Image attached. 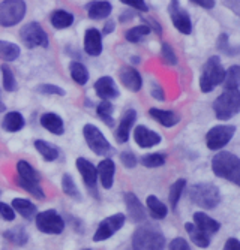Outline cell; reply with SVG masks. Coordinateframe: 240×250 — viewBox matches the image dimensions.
<instances>
[{"mask_svg": "<svg viewBox=\"0 0 240 250\" xmlns=\"http://www.w3.org/2000/svg\"><path fill=\"white\" fill-rule=\"evenodd\" d=\"M123 5H128L131 8H134L137 11H141V12H147L149 11V6L146 5L144 0H120Z\"/></svg>", "mask_w": 240, "mask_h": 250, "instance_id": "cell-46", "label": "cell"}, {"mask_svg": "<svg viewBox=\"0 0 240 250\" xmlns=\"http://www.w3.org/2000/svg\"><path fill=\"white\" fill-rule=\"evenodd\" d=\"M150 32H152V30H150L149 26L140 24V26H135V27H132V29H129V30L125 33V38H126V41H129V42H138V41H141L144 36H147Z\"/></svg>", "mask_w": 240, "mask_h": 250, "instance_id": "cell-40", "label": "cell"}, {"mask_svg": "<svg viewBox=\"0 0 240 250\" xmlns=\"http://www.w3.org/2000/svg\"><path fill=\"white\" fill-rule=\"evenodd\" d=\"M185 186H186V180L185 178H179L177 181H174L170 188V193H168V199H170V204L173 210L177 207V202L182 196V192L185 190Z\"/></svg>", "mask_w": 240, "mask_h": 250, "instance_id": "cell-37", "label": "cell"}, {"mask_svg": "<svg viewBox=\"0 0 240 250\" xmlns=\"http://www.w3.org/2000/svg\"><path fill=\"white\" fill-rule=\"evenodd\" d=\"M0 195H2V190H0Z\"/></svg>", "mask_w": 240, "mask_h": 250, "instance_id": "cell-57", "label": "cell"}, {"mask_svg": "<svg viewBox=\"0 0 240 250\" xmlns=\"http://www.w3.org/2000/svg\"><path fill=\"white\" fill-rule=\"evenodd\" d=\"M35 148L41 153V156L45 159L47 162H54L59 157V150L57 147H54L53 144H50L48 141L44 140H36L35 141Z\"/></svg>", "mask_w": 240, "mask_h": 250, "instance_id": "cell-31", "label": "cell"}, {"mask_svg": "<svg viewBox=\"0 0 240 250\" xmlns=\"http://www.w3.org/2000/svg\"><path fill=\"white\" fill-rule=\"evenodd\" d=\"M152 96H153L155 99L158 101H165V93H164V90L159 84L153 83L152 84Z\"/></svg>", "mask_w": 240, "mask_h": 250, "instance_id": "cell-48", "label": "cell"}, {"mask_svg": "<svg viewBox=\"0 0 240 250\" xmlns=\"http://www.w3.org/2000/svg\"><path fill=\"white\" fill-rule=\"evenodd\" d=\"M113 105L110 101H107V99H102V102L98 105L96 108V112H98V116L99 119L108 126V127H113L114 126V120H113Z\"/></svg>", "mask_w": 240, "mask_h": 250, "instance_id": "cell-35", "label": "cell"}, {"mask_svg": "<svg viewBox=\"0 0 240 250\" xmlns=\"http://www.w3.org/2000/svg\"><path fill=\"white\" fill-rule=\"evenodd\" d=\"M224 78H225V69L221 64V60L219 57H210L207 60V63L204 64V69H203V74L200 77V88L201 92L204 93H209L215 87H218L219 84L224 83Z\"/></svg>", "mask_w": 240, "mask_h": 250, "instance_id": "cell-6", "label": "cell"}, {"mask_svg": "<svg viewBox=\"0 0 240 250\" xmlns=\"http://www.w3.org/2000/svg\"><path fill=\"white\" fill-rule=\"evenodd\" d=\"M120 161L129 169L135 168V165H137V157H135V154L132 151H122L120 153Z\"/></svg>", "mask_w": 240, "mask_h": 250, "instance_id": "cell-44", "label": "cell"}, {"mask_svg": "<svg viewBox=\"0 0 240 250\" xmlns=\"http://www.w3.org/2000/svg\"><path fill=\"white\" fill-rule=\"evenodd\" d=\"M20 39L23 42L27 48H36V47H42L47 48L48 47V36L47 32L42 29V26L36 21L27 22L20 30Z\"/></svg>", "mask_w": 240, "mask_h": 250, "instance_id": "cell-8", "label": "cell"}, {"mask_svg": "<svg viewBox=\"0 0 240 250\" xmlns=\"http://www.w3.org/2000/svg\"><path fill=\"white\" fill-rule=\"evenodd\" d=\"M213 111L219 120H230L240 112V90L225 88L213 102Z\"/></svg>", "mask_w": 240, "mask_h": 250, "instance_id": "cell-4", "label": "cell"}, {"mask_svg": "<svg viewBox=\"0 0 240 250\" xmlns=\"http://www.w3.org/2000/svg\"><path fill=\"white\" fill-rule=\"evenodd\" d=\"M165 246V237L158 226H140L132 234V247L137 250H161Z\"/></svg>", "mask_w": 240, "mask_h": 250, "instance_id": "cell-2", "label": "cell"}, {"mask_svg": "<svg viewBox=\"0 0 240 250\" xmlns=\"http://www.w3.org/2000/svg\"><path fill=\"white\" fill-rule=\"evenodd\" d=\"M132 18H134V14L126 12V14H123V15L120 17V21L123 22V21H129V20H132Z\"/></svg>", "mask_w": 240, "mask_h": 250, "instance_id": "cell-54", "label": "cell"}, {"mask_svg": "<svg viewBox=\"0 0 240 250\" xmlns=\"http://www.w3.org/2000/svg\"><path fill=\"white\" fill-rule=\"evenodd\" d=\"M125 204H126V210H128L131 220L135 223H141L146 220L147 216H146V210L143 207V204L132 192H128L125 195Z\"/></svg>", "mask_w": 240, "mask_h": 250, "instance_id": "cell-21", "label": "cell"}, {"mask_svg": "<svg viewBox=\"0 0 240 250\" xmlns=\"http://www.w3.org/2000/svg\"><path fill=\"white\" fill-rule=\"evenodd\" d=\"M132 62H134V63H140V59H138V57H134Z\"/></svg>", "mask_w": 240, "mask_h": 250, "instance_id": "cell-56", "label": "cell"}, {"mask_svg": "<svg viewBox=\"0 0 240 250\" xmlns=\"http://www.w3.org/2000/svg\"><path fill=\"white\" fill-rule=\"evenodd\" d=\"M83 135H84V140L89 146V148L98 154V156H107L108 153L113 151L111 144L108 143V140L102 135V132L95 126V125H86L83 127Z\"/></svg>", "mask_w": 240, "mask_h": 250, "instance_id": "cell-9", "label": "cell"}, {"mask_svg": "<svg viewBox=\"0 0 240 250\" xmlns=\"http://www.w3.org/2000/svg\"><path fill=\"white\" fill-rule=\"evenodd\" d=\"M0 71H2V77H3V88L6 92H15L17 81H15V77H14V72L11 71V67L3 64L0 67Z\"/></svg>", "mask_w": 240, "mask_h": 250, "instance_id": "cell-41", "label": "cell"}, {"mask_svg": "<svg viewBox=\"0 0 240 250\" xmlns=\"http://www.w3.org/2000/svg\"><path fill=\"white\" fill-rule=\"evenodd\" d=\"M185 229H186L189 238L192 240V243L195 246H198L201 249L209 247V244H210V235H207L206 232H203L195 223H186L185 225Z\"/></svg>", "mask_w": 240, "mask_h": 250, "instance_id": "cell-27", "label": "cell"}, {"mask_svg": "<svg viewBox=\"0 0 240 250\" xmlns=\"http://www.w3.org/2000/svg\"><path fill=\"white\" fill-rule=\"evenodd\" d=\"M168 247H170L171 250H189V244H188L186 240L182 238V237L174 238V240L168 244Z\"/></svg>", "mask_w": 240, "mask_h": 250, "instance_id": "cell-47", "label": "cell"}, {"mask_svg": "<svg viewBox=\"0 0 240 250\" xmlns=\"http://www.w3.org/2000/svg\"><path fill=\"white\" fill-rule=\"evenodd\" d=\"M161 56H162V60H164L167 64H177V56L174 54V50L171 48V45L162 43Z\"/></svg>", "mask_w": 240, "mask_h": 250, "instance_id": "cell-43", "label": "cell"}, {"mask_svg": "<svg viewBox=\"0 0 240 250\" xmlns=\"http://www.w3.org/2000/svg\"><path fill=\"white\" fill-rule=\"evenodd\" d=\"M98 178L101 181V185L104 189H111L113 188V183H114V174H116V165L114 162L111 161L110 157L107 159H102V161L99 162L98 168Z\"/></svg>", "mask_w": 240, "mask_h": 250, "instance_id": "cell-16", "label": "cell"}, {"mask_svg": "<svg viewBox=\"0 0 240 250\" xmlns=\"http://www.w3.org/2000/svg\"><path fill=\"white\" fill-rule=\"evenodd\" d=\"M41 126L45 127L48 132L54 135H63L65 132V125L60 116L54 114V112H47L41 117Z\"/></svg>", "mask_w": 240, "mask_h": 250, "instance_id": "cell-25", "label": "cell"}, {"mask_svg": "<svg viewBox=\"0 0 240 250\" xmlns=\"http://www.w3.org/2000/svg\"><path fill=\"white\" fill-rule=\"evenodd\" d=\"M165 164V154L164 153H150L141 157V165L146 168H158Z\"/></svg>", "mask_w": 240, "mask_h": 250, "instance_id": "cell-39", "label": "cell"}, {"mask_svg": "<svg viewBox=\"0 0 240 250\" xmlns=\"http://www.w3.org/2000/svg\"><path fill=\"white\" fill-rule=\"evenodd\" d=\"M149 114L153 117L159 125H162L164 127H173V126H176L180 122V117L173 111H165V109H159V108H150Z\"/></svg>", "mask_w": 240, "mask_h": 250, "instance_id": "cell-24", "label": "cell"}, {"mask_svg": "<svg viewBox=\"0 0 240 250\" xmlns=\"http://www.w3.org/2000/svg\"><path fill=\"white\" fill-rule=\"evenodd\" d=\"M114 29H116V22L114 21H107L105 24H104V29H102V36H105V35H110V33H113L114 32Z\"/></svg>", "mask_w": 240, "mask_h": 250, "instance_id": "cell-52", "label": "cell"}, {"mask_svg": "<svg viewBox=\"0 0 240 250\" xmlns=\"http://www.w3.org/2000/svg\"><path fill=\"white\" fill-rule=\"evenodd\" d=\"M212 171L216 177L225 178L240 188V159L228 151L218 153L212 159Z\"/></svg>", "mask_w": 240, "mask_h": 250, "instance_id": "cell-1", "label": "cell"}, {"mask_svg": "<svg viewBox=\"0 0 240 250\" xmlns=\"http://www.w3.org/2000/svg\"><path fill=\"white\" fill-rule=\"evenodd\" d=\"M224 249L225 250H240V241L237 238H228Z\"/></svg>", "mask_w": 240, "mask_h": 250, "instance_id": "cell-50", "label": "cell"}, {"mask_svg": "<svg viewBox=\"0 0 240 250\" xmlns=\"http://www.w3.org/2000/svg\"><path fill=\"white\" fill-rule=\"evenodd\" d=\"M6 109V106H5V104H2V102H0V112H3Z\"/></svg>", "mask_w": 240, "mask_h": 250, "instance_id": "cell-55", "label": "cell"}, {"mask_svg": "<svg viewBox=\"0 0 240 250\" xmlns=\"http://www.w3.org/2000/svg\"><path fill=\"white\" fill-rule=\"evenodd\" d=\"M146 204H147V208H149V211H150V214L153 219H164L168 214L167 206L162 201H159L155 195L147 196Z\"/></svg>", "mask_w": 240, "mask_h": 250, "instance_id": "cell-30", "label": "cell"}, {"mask_svg": "<svg viewBox=\"0 0 240 250\" xmlns=\"http://www.w3.org/2000/svg\"><path fill=\"white\" fill-rule=\"evenodd\" d=\"M189 199L204 210H213L219 206L221 193L219 189L212 183H198L189 189Z\"/></svg>", "mask_w": 240, "mask_h": 250, "instance_id": "cell-5", "label": "cell"}, {"mask_svg": "<svg viewBox=\"0 0 240 250\" xmlns=\"http://www.w3.org/2000/svg\"><path fill=\"white\" fill-rule=\"evenodd\" d=\"M86 11H87L89 18H92V20H104L107 17H110L113 6L110 2H107V0H96V2L87 3Z\"/></svg>", "mask_w": 240, "mask_h": 250, "instance_id": "cell-22", "label": "cell"}, {"mask_svg": "<svg viewBox=\"0 0 240 250\" xmlns=\"http://www.w3.org/2000/svg\"><path fill=\"white\" fill-rule=\"evenodd\" d=\"M135 120H137V112H135V109H126V112L123 114V117H122V120H120V123L117 126V130H116V141L119 144L128 143L131 129H132Z\"/></svg>", "mask_w": 240, "mask_h": 250, "instance_id": "cell-17", "label": "cell"}, {"mask_svg": "<svg viewBox=\"0 0 240 250\" xmlns=\"http://www.w3.org/2000/svg\"><path fill=\"white\" fill-rule=\"evenodd\" d=\"M12 208L20 214L23 216L24 219L30 220L36 216V206L32 204L29 199H24V198H15L12 202Z\"/></svg>", "mask_w": 240, "mask_h": 250, "instance_id": "cell-28", "label": "cell"}, {"mask_svg": "<svg viewBox=\"0 0 240 250\" xmlns=\"http://www.w3.org/2000/svg\"><path fill=\"white\" fill-rule=\"evenodd\" d=\"M20 47L9 41H0V59L5 62H14L20 57Z\"/></svg>", "mask_w": 240, "mask_h": 250, "instance_id": "cell-34", "label": "cell"}, {"mask_svg": "<svg viewBox=\"0 0 240 250\" xmlns=\"http://www.w3.org/2000/svg\"><path fill=\"white\" fill-rule=\"evenodd\" d=\"M194 223L197 225L203 232H206L207 235H213V234H216L218 231L221 229V223L219 222H216L210 216H207L204 213H200V211L194 213Z\"/></svg>", "mask_w": 240, "mask_h": 250, "instance_id": "cell-23", "label": "cell"}, {"mask_svg": "<svg viewBox=\"0 0 240 250\" xmlns=\"http://www.w3.org/2000/svg\"><path fill=\"white\" fill-rule=\"evenodd\" d=\"M0 216L8 222H12L15 219V210L12 208V206H8L5 202H0Z\"/></svg>", "mask_w": 240, "mask_h": 250, "instance_id": "cell-45", "label": "cell"}, {"mask_svg": "<svg viewBox=\"0 0 240 250\" xmlns=\"http://www.w3.org/2000/svg\"><path fill=\"white\" fill-rule=\"evenodd\" d=\"M35 222H36V228L44 234L57 235V234H62L65 229L63 217L54 210H45V211L36 214Z\"/></svg>", "mask_w": 240, "mask_h": 250, "instance_id": "cell-10", "label": "cell"}, {"mask_svg": "<svg viewBox=\"0 0 240 250\" xmlns=\"http://www.w3.org/2000/svg\"><path fill=\"white\" fill-rule=\"evenodd\" d=\"M144 22H149V24H146V26H149V27H150V30H152V27H153V30H155V32H158L159 35L162 33V29H161V26H159V22H156L155 20L149 18V20H144Z\"/></svg>", "mask_w": 240, "mask_h": 250, "instance_id": "cell-53", "label": "cell"}, {"mask_svg": "<svg viewBox=\"0 0 240 250\" xmlns=\"http://www.w3.org/2000/svg\"><path fill=\"white\" fill-rule=\"evenodd\" d=\"M224 85L225 88H239L240 85V67L239 66H231L228 71H225V78H224Z\"/></svg>", "mask_w": 240, "mask_h": 250, "instance_id": "cell-38", "label": "cell"}, {"mask_svg": "<svg viewBox=\"0 0 240 250\" xmlns=\"http://www.w3.org/2000/svg\"><path fill=\"white\" fill-rule=\"evenodd\" d=\"M125 222H126V216L122 213L108 216L107 219H104L98 225V229L93 235V241L99 243V241H105L108 238H111L117 231H120V228L125 225Z\"/></svg>", "mask_w": 240, "mask_h": 250, "instance_id": "cell-12", "label": "cell"}, {"mask_svg": "<svg viewBox=\"0 0 240 250\" xmlns=\"http://www.w3.org/2000/svg\"><path fill=\"white\" fill-rule=\"evenodd\" d=\"M191 2L204 8V9H212L215 6V0H191Z\"/></svg>", "mask_w": 240, "mask_h": 250, "instance_id": "cell-51", "label": "cell"}, {"mask_svg": "<svg viewBox=\"0 0 240 250\" xmlns=\"http://www.w3.org/2000/svg\"><path fill=\"white\" fill-rule=\"evenodd\" d=\"M69 72H71V78L78 85H84V84H87V81H89V72H87V67L81 62H71Z\"/></svg>", "mask_w": 240, "mask_h": 250, "instance_id": "cell-33", "label": "cell"}, {"mask_svg": "<svg viewBox=\"0 0 240 250\" xmlns=\"http://www.w3.org/2000/svg\"><path fill=\"white\" fill-rule=\"evenodd\" d=\"M75 165H77V169L80 171L83 180H84V185L86 188L89 189V192L98 199L99 198V193H98V171L95 168V165L92 162H89L87 159L84 157H78L75 161Z\"/></svg>", "mask_w": 240, "mask_h": 250, "instance_id": "cell-13", "label": "cell"}, {"mask_svg": "<svg viewBox=\"0 0 240 250\" xmlns=\"http://www.w3.org/2000/svg\"><path fill=\"white\" fill-rule=\"evenodd\" d=\"M134 140L141 148H150V147L158 146L162 138L155 130H152L146 126H137L134 130Z\"/></svg>", "mask_w": 240, "mask_h": 250, "instance_id": "cell-15", "label": "cell"}, {"mask_svg": "<svg viewBox=\"0 0 240 250\" xmlns=\"http://www.w3.org/2000/svg\"><path fill=\"white\" fill-rule=\"evenodd\" d=\"M95 92L101 99H116L120 96L119 88L111 77H101L95 83Z\"/></svg>", "mask_w": 240, "mask_h": 250, "instance_id": "cell-20", "label": "cell"}, {"mask_svg": "<svg viewBox=\"0 0 240 250\" xmlns=\"http://www.w3.org/2000/svg\"><path fill=\"white\" fill-rule=\"evenodd\" d=\"M234 132H236V126L233 125L215 126L206 135V144L210 150H221L231 141Z\"/></svg>", "mask_w": 240, "mask_h": 250, "instance_id": "cell-11", "label": "cell"}, {"mask_svg": "<svg viewBox=\"0 0 240 250\" xmlns=\"http://www.w3.org/2000/svg\"><path fill=\"white\" fill-rule=\"evenodd\" d=\"M50 22L54 29H68L74 24V15L65 9H56L50 15Z\"/></svg>", "mask_w": 240, "mask_h": 250, "instance_id": "cell-26", "label": "cell"}, {"mask_svg": "<svg viewBox=\"0 0 240 250\" xmlns=\"http://www.w3.org/2000/svg\"><path fill=\"white\" fill-rule=\"evenodd\" d=\"M24 125H26V120H24L23 114H20V112H17V111L8 112V114L5 116V119H3V122H2V127L6 132H11V133L21 130L24 127Z\"/></svg>", "mask_w": 240, "mask_h": 250, "instance_id": "cell-29", "label": "cell"}, {"mask_svg": "<svg viewBox=\"0 0 240 250\" xmlns=\"http://www.w3.org/2000/svg\"><path fill=\"white\" fill-rule=\"evenodd\" d=\"M224 5L231 9L237 17H240V0H224Z\"/></svg>", "mask_w": 240, "mask_h": 250, "instance_id": "cell-49", "label": "cell"}, {"mask_svg": "<svg viewBox=\"0 0 240 250\" xmlns=\"http://www.w3.org/2000/svg\"><path fill=\"white\" fill-rule=\"evenodd\" d=\"M84 51L92 56L98 57L102 53V35L98 29H87L84 33Z\"/></svg>", "mask_w": 240, "mask_h": 250, "instance_id": "cell-19", "label": "cell"}, {"mask_svg": "<svg viewBox=\"0 0 240 250\" xmlns=\"http://www.w3.org/2000/svg\"><path fill=\"white\" fill-rule=\"evenodd\" d=\"M26 15L24 0H2L0 2V26L14 27Z\"/></svg>", "mask_w": 240, "mask_h": 250, "instance_id": "cell-7", "label": "cell"}, {"mask_svg": "<svg viewBox=\"0 0 240 250\" xmlns=\"http://www.w3.org/2000/svg\"><path fill=\"white\" fill-rule=\"evenodd\" d=\"M17 185L23 188L27 193L35 196L36 199H45V193H44L41 188V177L38 171L26 161H20L17 164Z\"/></svg>", "mask_w": 240, "mask_h": 250, "instance_id": "cell-3", "label": "cell"}, {"mask_svg": "<svg viewBox=\"0 0 240 250\" xmlns=\"http://www.w3.org/2000/svg\"><path fill=\"white\" fill-rule=\"evenodd\" d=\"M3 237L15 246H24L29 241V234L26 232L23 226H15V228L5 231Z\"/></svg>", "mask_w": 240, "mask_h": 250, "instance_id": "cell-32", "label": "cell"}, {"mask_svg": "<svg viewBox=\"0 0 240 250\" xmlns=\"http://www.w3.org/2000/svg\"><path fill=\"white\" fill-rule=\"evenodd\" d=\"M168 12H170V17H171V21H173L174 27H176L180 33L189 35L192 32L191 18H189L188 12L180 8L179 0H171L170 6H168Z\"/></svg>", "mask_w": 240, "mask_h": 250, "instance_id": "cell-14", "label": "cell"}, {"mask_svg": "<svg viewBox=\"0 0 240 250\" xmlns=\"http://www.w3.org/2000/svg\"><path fill=\"white\" fill-rule=\"evenodd\" d=\"M119 77H120V81L122 84L131 90V92H140L141 87H143V78L140 75V72L137 69L131 66H123L120 72H119Z\"/></svg>", "mask_w": 240, "mask_h": 250, "instance_id": "cell-18", "label": "cell"}, {"mask_svg": "<svg viewBox=\"0 0 240 250\" xmlns=\"http://www.w3.org/2000/svg\"><path fill=\"white\" fill-rule=\"evenodd\" d=\"M36 92L47 96H65V90L54 84H41L36 87Z\"/></svg>", "mask_w": 240, "mask_h": 250, "instance_id": "cell-42", "label": "cell"}, {"mask_svg": "<svg viewBox=\"0 0 240 250\" xmlns=\"http://www.w3.org/2000/svg\"><path fill=\"white\" fill-rule=\"evenodd\" d=\"M62 189H63L65 195L71 196L75 201H81V193H80V190H78V188H77L71 174H63V177H62Z\"/></svg>", "mask_w": 240, "mask_h": 250, "instance_id": "cell-36", "label": "cell"}]
</instances>
